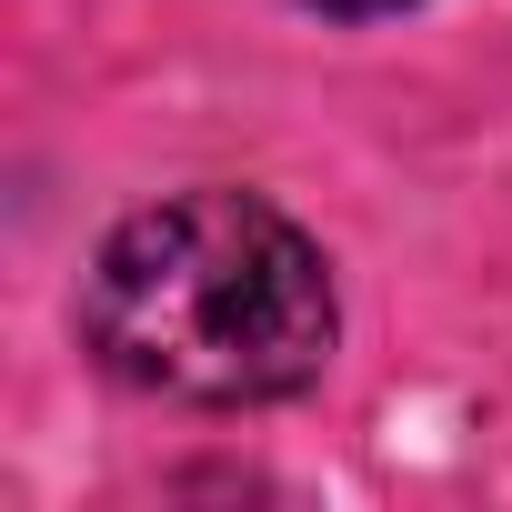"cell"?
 Segmentation results:
<instances>
[{
	"mask_svg": "<svg viewBox=\"0 0 512 512\" xmlns=\"http://www.w3.org/2000/svg\"><path fill=\"white\" fill-rule=\"evenodd\" d=\"M322 11H342V21H372V11H402V0H322Z\"/></svg>",
	"mask_w": 512,
	"mask_h": 512,
	"instance_id": "2",
	"label": "cell"
},
{
	"mask_svg": "<svg viewBox=\"0 0 512 512\" xmlns=\"http://www.w3.org/2000/svg\"><path fill=\"white\" fill-rule=\"evenodd\" d=\"M91 352L161 402H282L332 362V262L262 191H181L131 211L91 262Z\"/></svg>",
	"mask_w": 512,
	"mask_h": 512,
	"instance_id": "1",
	"label": "cell"
}]
</instances>
